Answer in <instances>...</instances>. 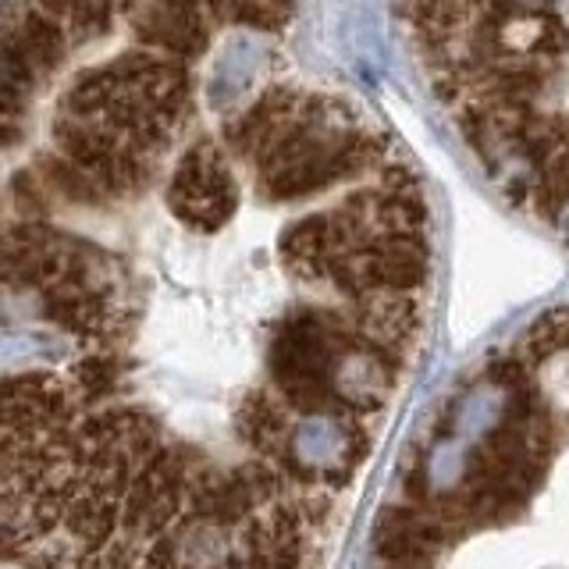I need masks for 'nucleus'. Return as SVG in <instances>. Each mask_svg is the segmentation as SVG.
<instances>
[{
  "instance_id": "39448f33",
  "label": "nucleus",
  "mask_w": 569,
  "mask_h": 569,
  "mask_svg": "<svg viewBox=\"0 0 569 569\" xmlns=\"http://www.w3.org/2000/svg\"><path fill=\"white\" fill-rule=\"evenodd\" d=\"M40 171H43V178L47 182L58 189L64 200H71V203H103L107 200V192L89 178L82 168H76L71 160H61V157H43L40 160Z\"/></svg>"
},
{
  "instance_id": "0eeeda50",
  "label": "nucleus",
  "mask_w": 569,
  "mask_h": 569,
  "mask_svg": "<svg viewBox=\"0 0 569 569\" xmlns=\"http://www.w3.org/2000/svg\"><path fill=\"white\" fill-rule=\"evenodd\" d=\"M76 4H79V0H40V11H43V14H50V18H61V14H68V18H71V11H76Z\"/></svg>"
},
{
  "instance_id": "7ed1b4c3",
  "label": "nucleus",
  "mask_w": 569,
  "mask_h": 569,
  "mask_svg": "<svg viewBox=\"0 0 569 569\" xmlns=\"http://www.w3.org/2000/svg\"><path fill=\"white\" fill-rule=\"evenodd\" d=\"M142 40L174 53V58H200L210 43L203 0H153L139 18Z\"/></svg>"
},
{
  "instance_id": "423d86ee",
  "label": "nucleus",
  "mask_w": 569,
  "mask_h": 569,
  "mask_svg": "<svg viewBox=\"0 0 569 569\" xmlns=\"http://www.w3.org/2000/svg\"><path fill=\"white\" fill-rule=\"evenodd\" d=\"M71 26L86 36H100L114 26V4L111 0H79L71 11Z\"/></svg>"
},
{
  "instance_id": "20e7f679",
  "label": "nucleus",
  "mask_w": 569,
  "mask_h": 569,
  "mask_svg": "<svg viewBox=\"0 0 569 569\" xmlns=\"http://www.w3.org/2000/svg\"><path fill=\"white\" fill-rule=\"evenodd\" d=\"M11 32H14V40L22 43L26 58L36 68V76H47V71H53L61 64V58H64V29L58 26V18H50V14H43L40 8H36V11L11 18Z\"/></svg>"
},
{
  "instance_id": "f257e3e1",
  "label": "nucleus",
  "mask_w": 569,
  "mask_h": 569,
  "mask_svg": "<svg viewBox=\"0 0 569 569\" xmlns=\"http://www.w3.org/2000/svg\"><path fill=\"white\" fill-rule=\"evenodd\" d=\"M335 506L89 378L0 381V562L18 569H320Z\"/></svg>"
},
{
  "instance_id": "f03ea898",
  "label": "nucleus",
  "mask_w": 569,
  "mask_h": 569,
  "mask_svg": "<svg viewBox=\"0 0 569 569\" xmlns=\"http://www.w3.org/2000/svg\"><path fill=\"white\" fill-rule=\"evenodd\" d=\"M171 207L189 228L218 231L239 207V186L218 147H196L182 157L171 182Z\"/></svg>"
}]
</instances>
